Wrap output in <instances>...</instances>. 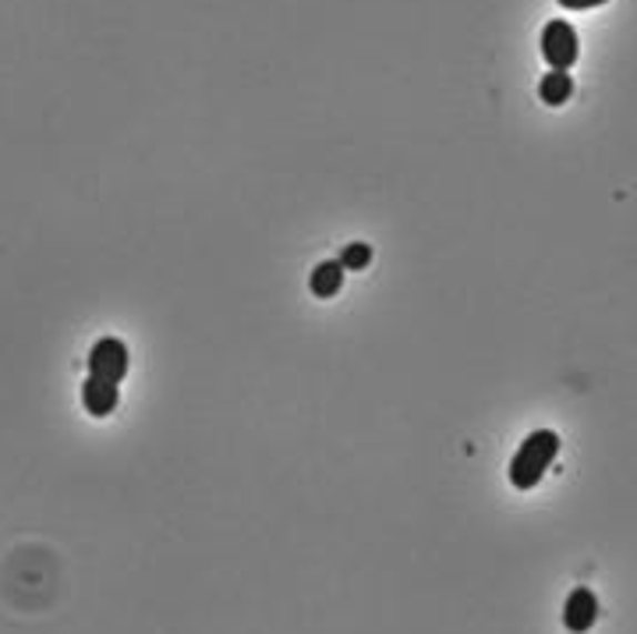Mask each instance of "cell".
<instances>
[{
    "label": "cell",
    "mask_w": 637,
    "mask_h": 634,
    "mask_svg": "<svg viewBox=\"0 0 637 634\" xmlns=\"http://www.w3.org/2000/svg\"><path fill=\"white\" fill-rule=\"evenodd\" d=\"M559 454V436L553 429H538L528 440L520 443V451L510 461V482L517 490H535L542 475L549 472V464Z\"/></svg>",
    "instance_id": "1"
},
{
    "label": "cell",
    "mask_w": 637,
    "mask_h": 634,
    "mask_svg": "<svg viewBox=\"0 0 637 634\" xmlns=\"http://www.w3.org/2000/svg\"><path fill=\"white\" fill-rule=\"evenodd\" d=\"M542 58L553 71H570L577 61V32L564 18H553V22L542 29Z\"/></svg>",
    "instance_id": "2"
},
{
    "label": "cell",
    "mask_w": 637,
    "mask_h": 634,
    "mask_svg": "<svg viewBox=\"0 0 637 634\" xmlns=\"http://www.w3.org/2000/svg\"><path fill=\"white\" fill-rule=\"evenodd\" d=\"M89 376H100L110 383H121L128 376V348L118 338H103L89 351Z\"/></svg>",
    "instance_id": "3"
},
{
    "label": "cell",
    "mask_w": 637,
    "mask_h": 634,
    "mask_svg": "<svg viewBox=\"0 0 637 634\" xmlns=\"http://www.w3.org/2000/svg\"><path fill=\"white\" fill-rule=\"evenodd\" d=\"M118 401H121L118 383L100 380V376H89V380L82 383V404H85V412H89L92 419H107V415L118 407Z\"/></svg>",
    "instance_id": "4"
},
{
    "label": "cell",
    "mask_w": 637,
    "mask_h": 634,
    "mask_svg": "<svg viewBox=\"0 0 637 634\" xmlns=\"http://www.w3.org/2000/svg\"><path fill=\"white\" fill-rule=\"evenodd\" d=\"M595 617H598V600H595L588 588H574V592L567 595V606H564V624H567V631L585 634V631L595 624Z\"/></svg>",
    "instance_id": "5"
},
{
    "label": "cell",
    "mask_w": 637,
    "mask_h": 634,
    "mask_svg": "<svg viewBox=\"0 0 637 634\" xmlns=\"http://www.w3.org/2000/svg\"><path fill=\"white\" fill-rule=\"evenodd\" d=\"M538 97L542 103H549V107H559V103H567L574 97V79H570V71H553L546 79L538 82Z\"/></svg>",
    "instance_id": "6"
},
{
    "label": "cell",
    "mask_w": 637,
    "mask_h": 634,
    "mask_svg": "<svg viewBox=\"0 0 637 634\" xmlns=\"http://www.w3.org/2000/svg\"><path fill=\"white\" fill-rule=\"evenodd\" d=\"M341 288H344V266L336 263V259H326V263H318L312 270V294L333 298Z\"/></svg>",
    "instance_id": "7"
},
{
    "label": "cell",
    "mask_w": 637,
    "mask_h": 634,
    "mask_svg": "<svg viewBox=\"0 0 637 634\" xmlns=\"http://www.w3.org/2000/svg\"><path fill=\"white\" fill-rule=\"evenodd\" d=\"M344 270H365L368 263H372V249L365 245V241H354V245H347L344 252H341V259H336Z\"/></svg>",
    "instance_id": "8"
},
{
    "label": "cell",
    "mask_w": 637,
    "mask_h": 634,
    "mask_svg": "<svg viewBox=\"0 0 637 634\" xmlns=\"http://www.w3.org/2000/svg\"><path fill=\"white\" fill-rule=\"evenodd\" d=\"M564 8L570 11H588V8H598V4H606V0H559Z\"/></svg>",
    "instance_id": "9"
}]
</instances>
